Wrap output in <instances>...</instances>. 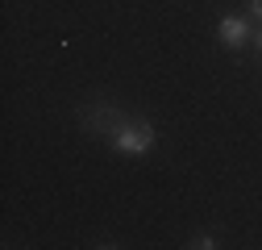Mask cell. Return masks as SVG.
I'll return each mask as SVG.
<instances>
[{
    "instance_id": "obj_1",
    "label": "cell",
    "mask_w": 262,
    "mask_h": 250,
    "mask_svg": "<svg viewBox=\"0 0 262 250\" xmlns=\"http://www.w3.org/2000/svg\"><path fill=\"white\" fill-rule=\"evenodd\" d=\"M150 142H154V130H150L146 121H125L121 130L113 134V146H117L121 154H146Z\"/></svg>"
},
{
    "instance_id": "obj_2",
    "label": "cell",
    "mask_w": 262,
    "mask_h": 250,
    "mask_svg": "<svg viewBox=\"0 0 262 250\" xmlns=\"http://www.w3.org/2000/svg\"><path fill=\"white\" fill-rule=\"evenodd\" d=\"M88 125H92V130H100V134H117L125 121H121V113L113 105H96V113H88Z\"/></svg>"
},
{
    "instance_id": "obj_3",
    "label": "cell",
    "mask_w": 262,
    "mask_h": 250,
    "mask_svg": "<svg viewBox=\"0 0 262 250\" xmlns=\"http://www.w3.org/2000/svg\"><path fill=\"white\" fill-rule=\"evenodd\" d=\"M216 34H221L225 46H242V42H246V21H242V17H225V21L216 25Z\"/></svg>"
},
{
    "instance_id": "obj_4",
    "label": "cell",
    "mask_w": 262,
    "mask_h": 250,
    "mask_svg": "<svg viewBox=\"0 0 262 250\" xmlns=\"http://www.w3.org/2000/svg\"><path fill=\"white\" fill-rule=\"evenodd\" d=\"M250 13H254V17L262 21V0H250Z\"/></svg>"
},
{
    "instance_id": "obj_5",
    "label": "cell",
    "mask_w": 262,
    "mask_h": 250,
    "mask_svg": "<svg viewBox=\"0 0 262 250\" xmlns=\"http://www.w3.org/2000/svg\"><path fill=\"white\" fill-rule=\"evenodd\" d=\"M254 42H258V54H262V29H258V38H254Z\"/></svg>"
}]
</instances>
